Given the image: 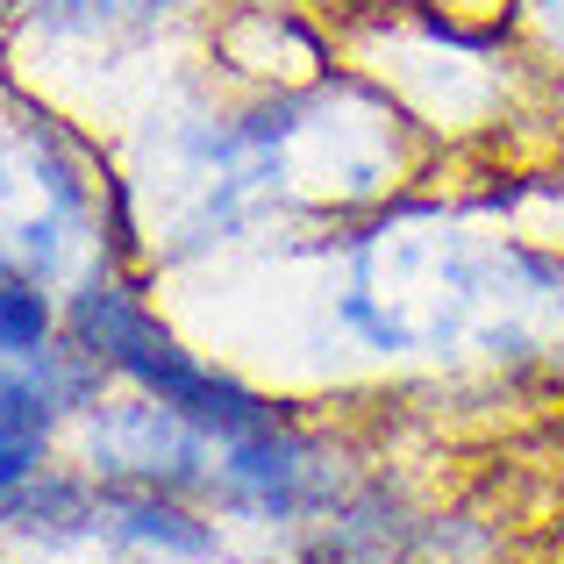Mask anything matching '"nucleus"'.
<instances>
[{
	"mask_svg": "<svg viewBox=\"0 0 564 564\" xmlns=\"http://www.w3.org/2000/svg\"><path fill=\"white\" fill-rule=\"evenodd\" d=\"M336 8H365V0H329V14H336Z\"/></svg>",
	"mask_w": 564,
	"mask_h": 564,
	"instance_id": "9d476101",
	"label": "nucleus"
},
{
	"mask_svg": "<svg viewBox=\"0 0 564 564\" xmlns=\"http://www.w3.org/2000/svg\"><path fill=\"white\" fill-rule=\"evenodd\" d=\"M65 336V307L36 279H0V358H36Z\"/></svg>",
	"mask_w": 564,
	"mask_h": 564,
	"instance_id": "0eeeda50",
	"label": "nucleus"
},
{
	"mask_svg": "<svg viewBox=\"0 0 564 564\" xmlns=\"http://www.w3.org/2000/svg\"><path fill=\"white\" fill-rule=\"evenodd\" d=\"M422 129L358 65L301 86L193 94L151 115L137 172L122 180L137 250L165 264L236 250L286 215H358L414 172Z\"/></svg>",
	"mask_w": 564,
	"mask_h": 564,
	"instance_id": "f257e3e1",
	"label": "nucleus"
},
{
	"mask_svg": "<svg viewBox=\"0 0 564 564\" xmlns=\"http://www.w3.org/2000/svg\"><path fill=\"white\" fill-rule=\"evenodd\" d=\"M65 336L108 379H122L129 393L165 400L172 414L200 422L207 436H221V443L272 436V429L293 422L272 393H258L250 379H236L229 365L186 350L180 336L165 329V315L151 307L137 264H100V272H86L79 286L65 293Z\"/></svg>",
	"mask_w": 564,
	"mask_h": 564,
	"instance_id": "20e7f679",
	"label": "nucleus"
},
{
	"mask_svg": "<svg viewBox=\"0 0 564 564\" xmlns=\"http://www.w3.org/2000/svg\"><path fill=\"white\" fill-rule=\"evenodd\" d=\"M79 465L115 486H151V494H180L200 508H221V471H229V443L207 436L200 422L172 414L151 393H100L79 414Z\"/></svg>",
	"mask_w": 564,
	"mask_h": 564,
	"instance_id": "39448f33",
	"label": "nucleus"
},
{
	"mask_svg": "<svg viewBox=\"0 0 564 564\" xmlns=\"http://www.w3.org/2000/svg\"><path fill=\"white\" fill-rule=\"evenodd\" d=\"M51 436H57V429H43V422H14V414H0V514H8V500L22 494V486L36 479L43 465H51Z\"/></svg>",
	"mask_w": 564,
	"mask_h": 564,
	"instance_id": "1a4fd4ad",
	"label": "nucleus"
},
{
	"mask_svg": "<svg viewBox=\"0 0 564 564\" xmlns=\"http://www.w3.org/2000/svg\"><path fill=\"white\" fill-rule=\"evenodd\" d=\"M129 193L100 151L43 100L0 86V279L79 286L100 264H137Z\"/></svg>",
	"mask_w": 564,
	"mask_h": 564,
	"instance_id": "7ed1b4c3",
	"label": "nucleus"
},
{
	"mask_svg": "<svg viewBox=\"0 0 564 564\" xmlns=\"http://www.w3.org/2000/svg\"><path fill=\"white\" fill-rule=\"evenodd\" d=\"M500 14L514 22V36H522V51L536 57L543 79L564 86V0H500Z\"/></svg>",
	"mask_w": 564,
	"mask_h": 564,
	"instance_id": "6e6552de",
	"label": "nucleus"
},
{
	"mask_svg": "<svg viewBox=\"0 0 564 564\" xmlns=\"http://www.w3.org/2000/svg\"><path fill=\"white\" fill-rule=\"evenodd\" d=\"M200 8L215 0H8L14 22L43 29L51 43H143Z\"/></svg>",
	"mask_w": 564,
	"mask_h": 564,
	"instance_id": "423d86ee",
	"label": "nucleus"
},
{
	"mask_svg": "<svg viewBox=\"0 0 564 564\" xmlns=\"http://www.w3.org/2000/svg\"><path fill=\"white\" fill-rule=\"evenodd\" d=\"M0 8H8V0H0Z\"/></svg>",
	"mask_w": 564,
	"mask_h": 564,
	"instance_id": "9b49d317",
	"label": "nucleus"
},
{
	"mask_svg": "<svg viewBox=\"0 0 564 564\" xmlns=\"http://www.w3.org/2000/svg\"><path fill=\"white\" fill-rule=\"evenodd\" d=\"M329 329L379 365H564V250L457 207H372L336 236Z\"/></svg>",
	"mask_w": 564,
	"mask_h": 564,
	"instance_id": "f03ea898",
	"label": "nucleus"
}]
</instances>
